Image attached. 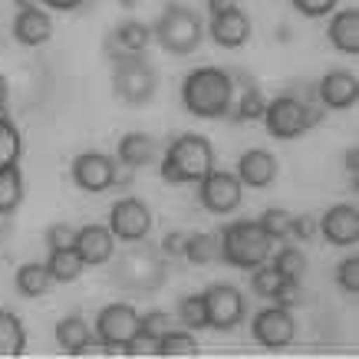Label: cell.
<instances>
[{"mask_svg": "<svg viewBox=\"0 0 359 359\" xmlns=\"http://www.w3.org/2000/svg\"><path fill=\"white\" fill-rule=\"evenodd\" d=\"M168 280V257L155 244L132 241L109 267V283L126 294H155Z\"/></svg>", "mask_w": 359, "mask_h": 359, "instance_id": "obj_1", "label": "cell"}, {"mask_svg": "<svg viewBox=\"0 0 359 359\" xmlns=\"http://www.w3.org/2000/svg\"><path fill=\"white\" fill-rule=\"evenodd\" d=\"M185 112L195 119H224L234 109V79L231 69L221 66H198L182 83Z\"/></svg>", "mask_w": 359, "mask_h": 359, "instance_id": "obj_2", "label": "cell"}, {"mask_svg": "<svg viewBox=\"0 0 359 359\" xmlns=\"http://www.w3.org/2000/svg\"><path fill=\"white\" fill-rule=\"evenodd\" d=\"M211 168H215V145L198 132H182L178 139L168 142L158 165L168 185H198Z\"/></svg>", "mask_w": 359, "mask_h": 359, "instance_id": "obj_3", "label": "cell"}, {"mask_svg": "<svg viewBox=\"0 0 359 359\" xmlns=\"http://www.w3.org/2000/svg\"><path fill=\"white\" fill-rule=\"evenodd\" d=\"M221 241V261L238 267V271H254L267 264L273 250V241L264 234L257 221H231L218 234Z\"/></svg>", "mask_w": 359, "mask_h": 359, "instance_id": "obj_4", "label": "cell"}, {"mask_svg": "<svg viewBox=\"0 0 359 359\" xmlns=\"http://www.w3.org/2000/svg\"><path fill=\"white\" fill-rule=\"evenodd\" d=\"M152 40H158L165 53L191 56L205 40V23L185 4H168L152 27Z\"/></svg>", "mask_w": 359, "mask_h": 359, "instance_id": "obj_5", "label": "cell"}, {"mask_svg": "<svg viewBox=\"0 0 359 359\" xmlns=\"http://www.w3.org/2000/svg\"><path fill=\"white\" fill-rule=\"evenodd\" d=\"M327 119V106L323 102H300L294 96H277L273 102H267L264 109V126L271 132L273 139H300L304 132L316 129L320 122Z\"/></svg>", "mask_w": 359, "mask_h": 359, "instance_id": "obj_6", "label": "cell"}, {"mask_svg": "<svg viewBox=\"0 0 359 359\" xmlns=\"http://www.w3.org/2000/svg\"><path fill=\"white\" fill-rule=\"evenodd\" d=\"M112 93L126 106H149L158 93V73L142 60V53H129L112 63Z\"/></svg>", "mask_w": 359, "mask_h": 359, "instance_id": "obj_7", "label": "cell"}, {"mask_svg": "<svg viewBox=\"0 0 359 359\" xmlns=\"http://www.w3.org/2000/svg\"><path fill=\"white\" fill-rule=\"evenodd\" d=\"M205 310H208V327L218 333H231L244 323L248 316V300L234 283H211L205 290Z\"/></svg>", "mask_w": 359, "mask_h": 359, "instance_id": "obj_8", "label": "cell"}, {"mask_svg": "<svg viewBox=\"0 0 359 359\" xmlns=\"http://www.w3.org/2000/svg\"><path fill=\"white\" fill-rule=\"evenodd\" d=\"M198 201L205 211L211 215H231L238 211L241 201H244V185L234 172H224V168H211V172L198 182Z\"/></svg>", "mask_w": 359, "mask_h": 359, "instance_id": "obj_9", "label": "cell"}, {"mask_svg": "<svg viewBox=\"0 0 359 359\" xmlns=\"http://www.w3.org/2000/svg\"><path fill=\"white\" fill-rule=\"evenodd\" d=\"M93 333H96V339L106 346V353H119V349L139 333V310L132 304H126V300L102 306L96 316Z\"/></svg>", "mask_w": 359, "mask_h": 359, "instance_id": "obj_10", "label": "cell"}, {"mask_svg": "<svg viewBox=\"0 0 359 359\" xmlns=\"http://www.w3.org/2000/svg\"><path fill=\"white\" fill-rule=\"evenodd\" d=\"M152 224H155V218H152V211H149V205L135 195L119 198V201L109 208V231H112V238L122 241V244L149 241Z\"/></svg>", "mask_w": 359, "mask_h": 359, "instance_id": "obj_11", "label": "cell"}, {"mask_svg": "<svg viewBox=\"0 0 359 359\" xmlns=\"http://www.w3.org/2000/svg\"><path fill=\"white\" fill-rule=\"evenodd\" d=\"M250 337L254 343L264 349H283L290 346L297 339V323H294V313L287 310V306L273 304L267 310L254 316V323H250Z\"/></svg>", "mask_w": 359, "mask_h": 359, "instance_id": "obj_12", "label": "cell"}, {"mask_svg": "<svg viewBox=\"0 0 359 359\" xmlns=\"http://www.w3.org/2000/svg\"><path fill=\"white\" fill-rule=\"evenodd\" d=\"M112 168H116V158L106 152H79L73 158V182H76L79 191H89V195H102L112 188Z\"/></svg>", "mask_w": 359, "mask_h": 359, "instance_id": "obj_13", "label": "cell"}, {"mask_svg": "<svg viewBox=\"0 0 359 359\" xmlns=\"http://www.w3.org/2000/svg\"><path fill=\"white\" fill-rule=\"evenodd\" d=\"M316 231L327 238L333 248H353L359 241V211L356 205H333L316 218Z\"/></svg>", "mask_w": 359, "mask_h": 359, "instance_id": "obj_14", "label": "cell"}, {"mask_svg": "<svg viewBox=\"0 0 359 359\" xmlns=\"http://www.w3.org/2000/svg\"><path fill=\"white\" fill-rule=\"evenodd\" d=\"M56 343L69 356H86V353H106V346L96 339L93 327L79 313H69L63 320H56Z\"/></svg>", "mask_w": 359, "mask_h": 359, "instance_id": "obj_15", "label": "cell"}, {"mask_svg": "<svg viewBox=\"0 0 359 359\" xmlns=\"http://www.w3.org/2000/svg\"><path fill=\"white\" fill-rule=\"evenodd\" d=\"M83 264L86 267H102V264L112 261L116 254V238H112L109 224H86V228H76V244H73Z\"/></svg>", "mask_w": 359, "mask_h": 359, "instance_id": "obj_16", "label": "cell"}, {"mask_svg": "<svg viewBox=\"0 0 359 359\" xmlns=\"http://www.w3.org/2000/svg\"><path fill=\"white\" fill-rule=\"evenodd\" d=\"M149 43H152V27L142 20H126L112 27L106 36V56H109V63H116L129 53H145Z\"/></svg>", "mask_w": 359, "mask_h": 359, "instance_id": "obj_17", "label": "cell"}, {"mask_svg": "<svg viewBox=\"0 0 359 359\" xmlns=\"http://www.w3.org/2000/svg\"><path fill=\"white\" fill-rule=\"evenodd\" d=\"M316 99L327 109H353L359 102V79L346 69H330L327 76L316 83Z\"/></svg>", "mask_w": 359, "mask_h": 359, "instance_id": "obj_18", "label": "cell"}, {"mask_svg": "<svg viewBox=\"0 0 359 359\" xmlns=\"http://www.w3.org/2000/svg\"><path fill=\"white\" fill-rule=\"evenodd\" d=\"M250 17L241 7H234V11H224V13H215L211 17V27H208V33H211V40L221 46V50H241V46L250 40Z\"/></svg>", "mask_w": 359, "mask_h": 359, "instance_id": "obj_19", "label": "cell"}, {"mask_svg": "<svg viewBox=\"0 0 359 359\" xmlns=\"http://www.w3.org/2000/svg\"><path fill=\"white\" fill-rule=\"evenodd\" d=\"M158 155H162V145H158V139L149 135V132H126L119 139V145H116V158H119L122 165L135 168V172L155 165Z\"/></svg>", "mask_w": 359, "mask_h": 359, "instance_id": "obj_20", "label": "cell"}, {"mask_svg": "<svg viewBox=\"0 0 359 359\" xmlns=\"http://www.w3.org/2000/svg\"><path fill=\"white\" fill-rule=\"evenodd\" d=\"M277 172H280V165L267 149H250L238 158V172L234 175L241 178V185L248 188H271L277 182Z\"/></svg>", "mask_w": 359, "mask_h": 359, "instance_id": "obj_21", "label": "cell"}, {"mask_svg": "<svg viewBox=\"0 0 359 359\" xmlns=\"http://www.w3.org/2000/svg\"><path fill=\"white\" fill-rule=\"evenodd\" d=\"M13 40L20 46H43L53 40V17L43 7H33V11H20L13 17Z\"/></svg>", "mask_w": 359, "mask_h": 359, "instance_id": "obj_22", "label": "cell"}, {"mask_svg": "<svg viewBox=\"0 0 359 359\" xmlns=\"http://www.w3.org/2000/svg\"><path fill=\"white\" fill-rule=\"evenodd\" d=\"M327 36L333 50L346 56L359 53V11L356 7H346V11H333V20L327 27Z\"/></svg>", "mask_w": 359, "mask_h": 359, "instance_id": "obj_23", "label": "cell"}, {"mask_svg": "<svg viewBox=\"0 0 359 359\" xmlns=\"http://www.w3.org/2000/svg\"><path fill=\"white\" fill-rule=\"evenodd\" d=\"M13 287H17V294L27 297V300H40V297L50 294L53 277H50V271H46V264L30 261V264H20V267H17V273H13Z\"/></svg>", "mask_w": 359, "mask_h": 359, "instance_id": "obj_24", "label": "cell"}, {"mask_svg": "<svg viewBox=\"0 0 359 359\" xmlns=\"http://www.w3.org/2000/svg\"><path fill=\"white\" fill-rule=\"evenodd\" d=\"M46 271H50L53 283H73L83 277L86 264H83V257H79L73 248H56V250H50V257H46Z\"/></svg>", "mask_w": 359, "mask_h": 359, "instance_id": "obj_25", "label": "cell"}, {"mask_svg": "<svg viewBox=\"0 0 359 359\" xmlns=\"http://www.w3.org/2000/svg\"><path fill=\"white\" fill-rule=\"evenodd\" d=\"M23 349H27V330H23L20 316L0 310V359L23 356Z\"/></svg>", "mask_w": 359, "mask_h": 359, "instance_id": "obj_26", "label": "cell"}, {"mask_svg": "<svg viewBox=\"0 0 359 359\" xmlns=\"http://www.w3.org/2000/svg\"><path fill=\"white\" fill-rule=\"evenodd\" d=\"M185 261L198 264V267H208V264L221 261V241L218 234L211 231H195L185 238Z\"/></svg>", "mask_w": 359, "mask_h": 359, "instance_id": "obj_27", "label": "cell"}, {"mask_svg": "<svg viewBox=\"0 0 359 359\" xmlns=\"http://www.w3.org/2000/svg\"><path fill=\"white\" fill-rule=\"evenodd\" d=\"M23 205V172L17 165L0 168V218L13 215Z\"/></svg>", "mask_w": 359, "mask_h": 359, "instance_id": "obj_28", "label": "cell"}, {"mask_svg": "<svg viewBox=\"0 0 359 359\" xmlns=\"http://www.w3.org/2000/svg\"><path fill=\"white\" fill-rule=\"evenodd\" d=\"M20 152H23V139H20V129L11 116L0 112V168L7 165H17L20 162Z\"/></svg>", "mask_w": 359, "mask_h": 359, "instance_id": "obj_29", "label": "cell"}, {"mask_svg": "<svg viewBox=\"0 0 359 359\" xmlns=\"http://www.w3.org/2000/svg\"><path fill=\"white\" fill-rule=\"evenodd\" d=\"M158 356H198V339L191 330H168L158 337Z\"/></svg>", "mask_w": 359, "mask_h": 359, "instance_id": "obj_30", "label": "cell"}, {"mask_svg": "<svg viewBox=\"0 0 359 359\" xmlns=\"http://www.w3.org/2000/svg\"><path fill=\"white\" fill-rule=\"evenodd\" d=\"M178 320L185 330H208V310H205V294H185L178 300Z\"/></svg>", "mask_w": 359, "mask_h": 359, "instance_id": "obj_31", "label": "cell"}, {"mask_svg": "<svg viewBox=\"0 0 359 359\" xmlns=\"http://www.w3.org/2000/svg\"><path fill=\"white\" fill-rule=\"evenodd\" d=\"M264 109H267V99H264V93H261L257 83H250V86H244V96H241L238 109H234V119L238 122H257V119H264Z\"/></svg>", "mask_w": 359, "mask_h": 359, "instance_id": "obj_32", "label": "cell"}, {"mask_svg": "<svg viewBox=\"0 0 359 359\" xmlns=\"http://www.w3.org/2000/svg\"><path fill=\"white\" fill-rule=\"evenodd\" d=\"M273 271L280 273V277H304L306 271V254L300 248H294V244H283L277 254H273Z\"/></svg>", "mask_w": 359, "mask_h": 359, "instance_id": "obj_33", "label": "cell"}, {"mask_svg": "<svg viewBox=\"0 0 359 359\" xmlns=\"http://www.w3.org/2000/svg\"><path fill=\"white\" fill-rule=\"evenodd\" d=\"M290 221H294V215L287 208H267L261 218H257V224H261L264 234L271 241H287L290 238Z\"/></svg>", "mask_w": 359, "mask_h": 359, "instance_id": "obj_34", "label": "cell"}, {"mask_svg": "<svg viewBox=\"0 0 359 359\" xmlns=\"http://www.w3.org/2000/svg\"><path fill=\"white\" fill-rule=\"evenodd\" d=\"M280 280L283 277L273 271L271 264H261V267H254V271H250V290H254V297H261V300H273Z\"/></svg>", "mask_w": 359, "mask_h": 359, "instance_id": "obj_35", "label": "cell"}, {"mask_svg": "<svg viewBox=\"0 0 359 359\" xmlns=\"http://www.w3.org/2000/svg\"><path fill=\"white\" fill-rule=\"evenodd\" d=\"M172 330V316L165 313V310H149V313H142L139 316V333H145V337H165Z\"/></svg>", "mask_w": 359, "mask_h": 359, "instance_id": "obj_36", "label": "cell"}, {"mask_svg": "<svg viewBox=\"0 0 359 359\" xmlns=\"http://www.w3.org/2000/svg\"><path fill=\"white\" fill-rule=\"evenodd\" d=\"M76 244V224L69 221H56L46 228V248L56 250V248H73Z\"/></svg>", "mask_w": 359, "mask_h": 359, "instance_id": "obj_37", "label": "cell"}, {"mask_svg": "<svg viewBox=\"0 0 359 359\" xmlns=\"http://www.w3.org/2000/svg\"><path fill=\"white\" fill-rule=\"evenodd\" d=\"M294 4V11L306 20H320V17H330V13L337 11L339 0H290Z\"/></svg>", "mask_w": 359, "mask_h": 359, "instance_id": "obj_38", "label": "cell"}, {"mask_svg": "<svg viewBox=\"0 0 359 359\" xmlns=\"http://www.w3.org/2000/svg\"><path fill=\"white\" fill-rule=\"evenodd\" d=\"M304 300V287H300V277H283L280 287H277V294H273V304H280V306H297Z\"/></svg>", "mask_w": 359, "mask_h": 359, "instance_id": "obj_39", "label": "cell"}, {"mask_svg": "<svg viewBox=\"0 0 359 359\" xmlns=\"http://www.w3.org/2000/svg\"><path fill=\"white\" fill-rule=\"evenodd\" d=\"M337 280H339V287H343V290H346L349 297H356V294H359V257H356V254H353V257H346V261L339 264Z\"/></svg>", "mask_w": 359, "mask_h": 359, "instance_id": "obj_40", "label": "cell"}, {"mask_svg": "<svg viewBox=\"0 0 359 359\" xmlns=\"http://www.w3.org/2000/svg\"><path fill=\"white\" fill-rule=\"evenodd\" d=\"M119 353H126V356H158V339L145 337V333H135Z\"/></svg>", "mask_w": 359, "mask_h": 359, "instance_id": "obj_41", "label": "cell"}, {"mask_svg": "<svg viewBox=\"0 0 359 359\" xmlns=\"http://www.w3.org/2000/svg\"><path fill=\"white\" fill-rule=\"evenodd\" d=\"M185 231H168L162 238V244H158V250H162L168 261H175V257H185Z\"/></svg>", "mask_w": 359, "mask_h": 359, "instance_id": "obj_42", "label": "cell"}, {"mask_svg": "<svg viewBox=\"0 0 359 359\" xmlns=\"http://www.w3.org/2000/svg\"><path fill=\"white\" fill-rule=\"evenodd\" d=\"M313 234H316V218L313 215H294V221H290V238L310 241Z\"/></svg>", "mask_w": 359, "mask_h": 359, "instance_id": "obj_43", "label": "cell"}, {"mask_svg": "<svg viewBox=\"0 0 359 359\" xmlns=\"http://www.w3.org/2000/svg\"><path fill=\"white\" fill-rule=\"evenodd\" d=\"M132 182H135V168L116 162V168H112V188H116V191H129Z\"/></svg>", "mask_w": 359, "mask_h": 359, "instance_id": "obj_44", "label": "cell"}, {"mask_svg": "<svg viewBox=\"0 0 359 359\" xmlns=\"http://www.w3.org/2000/svg\"><path fill=\"white\" fill-rule=\"evenodd\" d=\"M83 4H86V0H40V7H50V11H60V13L76 11Z\"/></svg>", "mask_w": 359, "mask_h": 359, "instance_id": "obj_45", "label": "cell"}, {"mask_svg": "<svg viewBox=\"0 0 359 359\" xmlns=\"http://www.w3.org/2000/svg\"><path fill=\"white\" fill-rule=\"evenodd\" d=\"M234 7H241V0H208L211 17H215V13H224V11H234Z\"/></svg>", "mask_w": 359, "mask_h": 359, "instance_id": "obj_46", "label": "cell"}, {"mask_svg": "<svg viewBox=\"0 0 359 359\" xmlns=\"http://www.w3.org/2000/svg\"><path fill=\"white\" fill-rule=\"evenodd\" d=\"M346 172L353 175V185H356V172H359V149H346Z\"/></svg>", "mask_w": 359, "mask_h": 359, "instance_id": "obj_47", "label": "cell"}, {"mask_svg": "<svg viewBox=\"0 0 359 359\" xmlns=\"http://www.w3.org/2000/svg\"><path fill=\"white\" fill-rule=\"evenodd\" d=\"M13 7L17 11H33V7H40V0H13Z\"/></svg>", "mask_w": 359, "mask_h": 359, "instance_id": "obj_48", "label": "cell"}, {"mask_svg": "<svg viewBox=\"0 0 359 359\" xmlns=\"http://www.w3.org/2000/svg\"><path fill=\"white\" fill-rule=\"evenodd\" d=\"M4 106H7V79L0 73V112H4Z\"/></svg>", "mask_w": 359, "mask_h": 359, "instance_id": "obj_49", "label": "cell"}, {"mask_svg": "<svg viewBox=\"0 0 359 359\" xmlns=\"http://www.w3.org/2000/svg\"><path fill=\"white\" fill-rule=\"evenodd\" d=\"M277 40H280V43H287V40H290V27H280V33H277Z\"/></svg>", "mask_w": 359, "mask_h": 359, "instance_id": "obj_50", "label": "cell"}, {"mask_svg": "<svg viewBox=\"0 0 359 359\" xmlns=\"http://www.w3.org/2000/svg\"><path fill=\"white\" fill-rule=\"evenodd\" d=\"M122 7H126V11H132V7H139V0H119Z\"/></svg>", "mask_w": 359, "mask_h": 359, "instance_id": "obj_51", "label": "cell"}]
</instances>
